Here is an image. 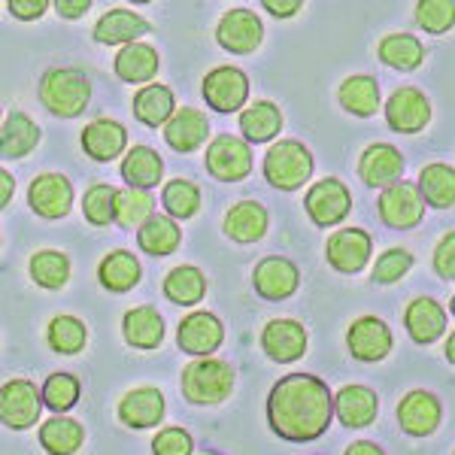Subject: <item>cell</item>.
Instances as JSON below:
<instances>
[{
    "label": "cell",
    "instance_id": "obj_53",
    "mask_svg": "<svg viewBox=\"0 0 455 455\" xmlns=\"http://www.w3.org/2000/svg\"><path fill=\"white\" fill-rule=\"evenodd\" d=\"M343 455H386V452L379 450L377 443H371V440H355V443H352Z\"/></svg>",
    "mask_w": 455,
    "mask_h": 455
},
{
    "label": "cell",
    "instance_id": "obj_28",
    "mask_svg": "<svg viewBox=\"0 0 455 455\" xmlns=\"http://www.w3.org/2000/svg\"><path fill=\"white\" fill-rule=\"evenodd\" d=\"M122 176L131 188L149 192V188H156L161 182V176H164V161L149 146H134L122 161Z\"/></svg>",
    "mask_w": 455,
    "mask_h": 455
},
{
    "label": "cell",
    "instance_id": "obj_33",
    "mask_svg": "<svg viewBox=\"0 0 455 455\" xmlns=\"http://www.w3.org/2000/svg\"><path fill=\"white\" fill-rule=\"evenodd\" d=\"M337 98H340V107L347 113L358 116V119H368V116H377L379 109V85L373 76H349L340 85Z\"/></svg>",
    "mask_w": 455,
    "mask_h": 455
},
{
    "label": "cell",
    "instance_id": "obj_20",
    "mask_svg": "<svg viewBox=\"0 0 455 455\" xmlns=\"http://www.w3.org/2000/svg\"><path fill=\"white\" fill-rule=\"evenodd\" d=\"M298 267L291 264L289 259H280V255H270L264 259L252 274V285L255 291L264 298V300H285L295 295L298 289Z\"/></svg>",
    "mask_w": 455,
    "mask_h": 455
},
{
    "label": "cell",
    "instance_id": "obj_36",
    "mask_svg": "<svg viewBox=\"0 0 455 455\" xmlns=\"http://www.w3.org/2000/svg\"><path fill=\"white\" fill-rule=\"evenodd\" d=\"M180 240H182L180 225H176L171 216H164V212H156V216L137 231V243L149 255H171L176 252Z\"/></svg>",
    "mask_w": 455,
    "mask_h": 455
},
{
    "label": "cell",
    "instance_id": "obj_13",
    "mask_svg": "<svg viewBox=\"0 0 455 455\" xmlns=\"http://www.w3.org/2000/svg\"><path fill=\"white\" fill-rule=\"evenodd\" d=\"M261 349L270 362L291 364L307 352V328L295 319H274L261 331Z\"/></svg>",
    "mask_w": 455,
    "mask_h": 455
},
{
    "label": "cell",
    "instance_id": "obj_18",
    "mask_svg": "<svg viewBox=\"0 0 455 455\" xmlns=\"http://www.w3.org/2000/svg\"><path fill=\"white\" fill-rule=\"evenodd\" d=\"M398 422L410 437H428L440 425V401L425 388L407 392L398 403Z\"/></svg>",
    "mask_w": 455,
    "mask_h": 455
},
{
    "label": "cell",
    "instance_id": "obj_7",
    "mask_svg": "<svg viewBox=\"0 0 455 455\" xmlns=\"http://www.w3.org/2000/svg\"><path fill=\"white\" fill-rule=\"evenodd\" d=\"M304 207L319 228H331L349 216V207H352L349 188L343 186L340 180H334V176L319 180L315 186H310V192H307Z\"/></svg>",
    "mask_w": 455,
    "mask_h": 455
},
{
    "label": "cell",
    "instance_id": "obj_31",
    "mask_svg": "<svg viewBox=\"0 0 455 455\" xmlns=\"http://www.w3.org/2000/svg\"><path fill=\"white\" fill-rule=\"evenodd\" d=\"M40 143V128L25 113H10L4 119V131H0V149L4 158H25L28 152L36 149Z\"/></svg>",
    "mask_w": 455,
    "mask_h": 455
},
{
    "label": "cell",
    "instance_id": "obj_38",
    "mask_svg": "<svg viewBox=\"0 0 455 455\" xmlns=\"http://www.w3.org/2000/svg\"><path fill=\"white\" fill-rule=\"evenodd\" d=\"M83 425L68 419V416H55V419L43 422L40 443L49 455H73L83 446Z\"/></svg>",
    "mask_w": 455,
    "mask_h": 455
},
{
    "label": "cell",
    "instance_id": "obj_11",
    "mask_svg": "<svg viewBox=\"0 0 455 455\" xmlns=\"http://www.w3.org/2000/svg\"><path fill=\"white\" fill-rule=\"evenodd\" d=\"M216 40H219V46L234 55L255 52L264 40L261 19L249 10H228L216 28Z\"/></svg>",
    "mask_w": 455,
    "mask_h": 455
},
{
    "label": "cell",
    "instance_id": "obj_16",
    "mask_svg": "<svg viewBox=\"0 0 455 455\" xmlns=\"http://www.w3.org/2000/svg\"><path fill=\"white\" fill-rule=\"evenodd\" d=\"M28 204L36 216L43 219H61L70 212V204H73V188L68 182V176L61 173H43L36 176L28 188Z\"/></svg>",
    "mask_w": 455,
    "mask_h": 455
},
{
    "label": "cell",
    "instance_id": "obj_14",
    "mask_svg": "<svg viewBox=\"0 0 455 455\" xmlns=\"http://www.w3.org/2000/svg\"><path fill=\"white\" fill-rule=\"evenodd\" d=\"M347 347L352 358H358V362H383L392 352V331L377 315H362V319H355L349 325Z\"/></svg>",
    "mask_w": 455,
    "mask_h": 455
},
{
    "label": "cell",
    "instance_id": "obj_27",
    "mask_svg": "<svg viewBox=\"0 0 455 455\" xmlns=\"http://www.w3.org/2000/svg\"><path fill=\"white\" fill-rule=\"evenodd\" d=\"M222 228L234 243H255L267 231V210L255 201H240L228 210Z\"/></svg>",
    "mask_w": 455,
    "mask_h": 455
},
{
    "label": "cell",
    "instance_id": "obj_4",
    "mask_svg": "<svg viewBox=\"0 0 455 455\" xmlns=\"http://www.w3.org/2000/svg\"><path fill=\"white\" fill-rule=\"evenodd\" d=\"M313 156L298 140H276L264 156V180L280 192L304 188L313 176Z\"/></svg>",
    "mask_w": 455,
    "mask_h": 455
},
{
    "label": "cell",
    "instance_id": "obj_22",
    "mask_svg": "<svg viewBox=\"0 0 455 455\" xmlns=\"http://www.w3.org/2000/svg\"><path fill=\"white\" fill-rule=\"evenodd\" d=\"M403 328H407V334L416 343L428 347V343H435L446 331V310L435 298H416L410 300L407 313H403Z\"/></svg>",
    "mask_w": 455,
    "mask_h": 455
},
{
    "label": "cell",
    "instance_id": "obj_1",
    "mask_svg": "<svg viewBox=\"0 0 455 455\" xmlns=\"http://www.w3.org/2000/svg\"><path fill=\"white\" fill-rule=\"evenodd\" d=\"M334 416V398L328 386L310 373H289L276 379L267 395V422L276 437L307 443L328 431Z\"/></svg>",
    "mask_w": 455,
    "mask_h": 455
},
{
    "label": "cell",
    "instance_id": "obj_57",
    "mask_svg": "<svg viewBox=\"0 0 455 455\" xmlns=\"http://www.w3.org/2000/svg\"><path fill=\"white\" fill-rule=\"evenodd\" d=\"M207 455H212V452H207Z\"/></svg>",
    "mask_w": 455,
    "mask_h": 455
},
{
    "label": "cell",
    "instance_id": "obj_39",
    "mask_svg": "<svg viewBox=\"0 0 455 455\" xmlns=\"http://www.w3.org/2000/svg\"><path fill=\"white\" fill-rule=\"evenodd\" d=\"M419 192L425 204L446 210L455 204V167L450 164H428L419 173Z\"/></svg>",
    "mask_w": 455,
    "mask_h": 455
},
{
    "label": "cell",
    "instance_id": "obj_50",
    "mask_svg": "<svg viewBox=\"0 0 455 455\" xmlns=\"http://www.w3.org/2000/svg\"><path fill=\"white\" fill-rule=\"evenodd\" d=\"M6 10L21 21H34L49 10V0H6Z\"/></svg>",
    "mask_w": 455,
    "mask_h": 455
},
{
    "label": "cell",
    "instance_id": "obj_25",
    "mask_svg": "<svg viewBox=\"0 0 455 455\" xmlns=\"http://www.w3.org/2000/svg\"><path fill=\"white\" fill-rule=\"evenodd\" d=\"M149 31H152L149 21L140 19L137 12L109 10L98 19V25H94V40L104 43V46H116V43L131 46V43H137L143 34H149Z\"/></svg>",
    "mask_w": 455,
    "mask_h": 455
},
{
    "label": "cell",
    "instance_id": "obj_12",
    "mask_svg": "<svg viewBox=\"0 0 455 455\" xmlns=\"http://www.w3.org/2000/svg\"><path fill=\"white\" fill-rule=\"evenodd\" d=\"M222 340H225L222 322L207 310L188 313L180 322V328H176V343L188 355H212V352L222 347Z\"/></svg>",
    "mask_w": 455,
    "mask_h": 455
},
{
    "label": "cell",
    "instance_id": "obj_37",
    "mask_svg": "<svg viewBox=\"0 0 455 455\" xmlns=\"http://www.w3.org/2000/svg\"><path fill=\"white\" fill-rule=\"evenodd\" d=\"M377 55H379V61L388 64V68L410 73L422 64L425 46L410 34H388V36H383V43H379Z\"/></svg>",
    "mask_w": 455,
    "mask_h": 455
},
{
    "label": "cell",
    "instance_id": "obj_44",
    "mask_svg": "<svg viewBox=\"0 0 455 455\" xmlns=\"http://www.w3.org/2000/svg\"><path fill=\"white\" fill-rule=\"evenodd\" d=\"M76 401H79V383L73 373H52V377L43 383V403H46L52 413H68Z\"/></svg>",
    "mask_w": 455,
    "mask_h": 455
},
{
    "label": "cell",
    "instance_id": "obj_43",
    "mask_svg": "<svg viewBox=\"0 0 455 455\" xmlns=\"http://www.w3.org/2000/svg\"><path fill=\"white\" fill-rule=\"evenodd\" d=\"M161 204L171 219H192L201 210V192L188 180H171L161 192Z\"/></svg>",
    "mask_w": 455,
    "mask_h": 455
},
{
    "label": "cell",
    "instance_id": "obj_49",
    "mask_svg": "<svg viewBox=\"0 0 455 455\" xmlns=\"http://www.w3.org/2000/svg\"><path fill=\"white\" fill-rule=\"evenodd\" d=\"M435 270L443 280L455 283V231L443 234L435 249Z\"/></svg>",
    "mask_w": 455,
    "mask_h": 455
},
{
    "label": "cell",
    "instance_id": "obj_8",
    "mask_svg": "<svg viewBox=\"0 0 455 455\" xmlns=\"http://www.w3.org/2000/svg\"><path fill=\"white\" fill-rule=\"evenodd\" d=\"M204 100L216 113H237L249 98V79L237 68H212L204 76Z\"/></svg>",
    "mask_w": 455,
    "mask_h": 455
},
{
    "label": "cell",
    "instance_id": "obj_29",
    "mask_svg": "<svg viewBox=\"0 0 455 455\" xmlns=\"http://www.w3.org/2000/svg\"><path fill=\"white\" fill-rule=\"evenodd\" d=\"M143 267L137 261V255L124 252V249H116V252H107L104 261L98 267V280L104 289L109 291H128L140 283Z\"/></svg>",
    "mask_w": 455,
    "mask_h": 455
},
{
    "label": "cell",
    "instance_id": "obj_47",
    "mask_svg": "<svg viewBox=\"0 0 455 455\" xmlns=\"http://www.w3.org/2000/svg\"><path fill=\"white\" fill-rule=\"evenodd\" d=\"M410 267H413V255H410L407 249H388V252L379 255V261L373 264L371 280L373 285H392V283H398Z\"/></svg>",
    "mask_w": 455,
    "mask_h": 455
},
{
    "label": "cell",
    "instance_id": "obj_17",
    "mask_svg": "<svg viewBox=\"0 0 455 455\" xmlns=\"http://www.w3.org/2000/svg\"><path fill=\"white\" fill-rule=\"evenodd\" d=\"M401 173H403V156L388 143L368 146L362 161H358V176L371 188H383L386 192V188L398 186Z\"/></svg>",
    "mask_w": 455,
    "mask_h": 455
},
{
    "label": "cell",
    "instance_id": "obj_3",
    "mask_svg": "<svg viewBox=\"0 0 455 455\" xmlns=\"http://www.w3.org/2000/svg\"><path fill=\"white\" fill-rule=\"evenodd\" d=\"M237 373L222 358H197L182 371V395L197 407H216L234 392Z\"/></svg>",
    "mask_w": 455,
    "mask_h": 455
},
{
    "label": "cell",
    "instance_id": "obj_10",
    "mask_svg": "<svg viewBox=\"0 0 455 455\" xmlns=\"http://www.w3.org/2000/svg\"><path fill=\"white\" fill-rule=\"evenodd\" d=\"M386 122L398 134H419L431 122V100L419 88H398L386 100Z\"/></svg>",
    "mask_w": 455,
    "mask_h": 455
},
{
    "label": "cell",
    "instance_id": "obj_34",
    "mask_svg": "<svg viewBox=\"0 0 455 455\" xmlns=\"http://www.w3.org/2000/svg\"><path fill=\"white\" fill-rule=\"evenodd\" d=\"M134 116L149 128H164L173 119V92L167 85H146L134 94Z\"/></svg>",
    "mask_w": 455,
    "mask_h": 455
},
{
    "label": "cell",
    "instance_id": "obj_46",
    "mask_svg": "<svg viewBox=\"0 0 455 455\" xmlns=\"http://www.w3.org/2000/svg\"><path fill=\"white\" fill-rule=\"evenodd\" d=\"M116 188L113 186H94V188H88L85 192V201H83V212H85V219H88V225H98V228H104L109 225L116 219Z\"/></svg>",
    "mask_w": 455,
    "mask_h": 455
},
{
    "label": "cell",
    "instance_id": "obj_21",
    "mask_svg": "<svg viewBox=\"0 0 455 455\" xmlns=\"http://www.w3.org/2000/svg\"><path fill=\"white\" fill-rule=\"evenodd\" d=\"M379 401L368 386H343L334 395V413L347 428H368L377 419Z\"/></svg>",
    "mask_w": 455,
    "mask_h": 455
},
{
    "label": "cell",
    "instance_id": "obj_32",
    "mask_svg": "<svg viewBox=\"0 0 455 455\" xmlns=\"http://www.w3.org/2000/svg\"><path fill=\"white\" fill-rule=\"evenodd\" d=\"M116 73L124 79V83H149L158 73V52L149 46V43H131L124 46L119 55H116Z\"/></svg>",
    "mask_w": 455,
    "mask_h": 455
},
{
    "label": "cell",
    "instance_id": "obj_58",
    "mask_svg": "<svg viewBox=\"0 0 455 455\" xmlns=\"http://www.w3.org/2000/svg\"><path fill=\"white\" fill-rule=\"evenodd\" d=\"M452 455H455V452H452Z\"/></svg>",
    "mask_w": 455,
    "mask_h": 455
},
{
    "label": "cell",
    "instance_id": "obj_55",
    "mask_svg": "<svg viewBox=\"0 0 455 455\" xmlns=\"http://www.w3.org/2000/svg\"><path fill=\"white\" fill-rule=\"evenodd\" d=\"M446 358H450V362L455 364V331L446 337Z\"/></svg>",
    "mask_w": 455,
    "mask_h": 455
},
{
    "label": "cell",
    "instance_id": "obj_41",
    "mask_svg": "<svg viewBox=\"0 0 455 455\" xmlns=\"http://www.w3.org/2000/svg\"><path fill=\"white\" fill-rule=\"evenodd\" d=\"M156 201H152L149 192L143 188H124V192L116 195V222L122 228H140L156 216Z\"/></svg>",
    "mask_w": 455,
    "mask_h": 455
},
{
    "label": "cell",
    "instance_id": "obj_45",
    "mask_svg": "<svg viewBox=\"0 0 455 455\" xmlns=\"http://www.w3.org/2000/svg\"><path fill=\"white\" fill-rule=\"evenodd\" d=\"M416 25L428 34H446L455 25L452 0H422L416 4Z\"/></svg>",
    "mask_w": 455,
    "mask_h": 455
},
{
    "label": "cell",
    "instance_id": "obj_56",
    "mask_svg": "<svg viewBox=\"0 0 455 455\" xmlns=\"http://www.w3.org/2000/svg\"><path fill=\"white\" fill-rule=\"evenodd\" d=\"M450 313L455 315V295H452V300H450Z\"/></svg>",
    "mask_w": 455,
    "mask_h": 455
},
{
    "label": "cell",
    "instance_id": "obj_24",
    "mask_svg": "<svg viewBox=\"0 0 455 455\" xmlns=\"http://www.w3.org/2000/svg\"><path fill=\"white\" fill-rule=\"evenodd\" d=\"M210 137V122L201 109H180L173 113V119L164 124V140L171 143L176 152H195L197 146H204Z\"/></svg>",
    "mask_w": 455,
    "mask_h": 455
},
{
    "label": "cell",
    "instance_id": "obj_30",
    "mask_svg": "<svg viewBox=\"0 0 455 455\" xmlns=\"http://www.w3.org/2000/svg\"><path fill=\"white\" fill-rule=\"evenodd\" d=\"M240 131L246 143H267L283 131V113L270 100H259L240 113Z\"/></svg>",
    "mask_w": 455,
    "mask_h": 455
},
{
    "label": "cell",
    "instance_id": "obj_5",
    "mask_svg": "<svg viewBox=\"0 0 455 455\" xmlns=\"http://www.w3.org/2000/svg\"><path fill=\"white\" fill-rule=\"evenodd\" d=\"M43 410V392L36 388L31 379H10L4 383L0 392V416H4L6 428L25 431L40 419Z\"/></svg>",
    "mask_w": 455,
    "mask_h": 455
},
{
    "label": "cell",
    "instance_id": "obj_52",
    "mask_svg": "<svg viewBox=\"0 0 455 455\" xmlns=\"http://www.w3.org/2000/svg\"><path fill=\"white\" fill-rule=\"evenodd\" d=\"M264 10L276 19H285V16H295L300 10V0H285V4H280V0H264Z\"/></svg>",
    "mask_w": 455,
    "mask_h": 455
},
{
    "label": "cell",
    "instance_id": "obj_35",
    "mask_svg": "<svg viewBox=\"0 0 455 455\" xmlns=\"http://www.w3.org/2000/svg\"><path fill=\"white\" fill-rule=\"evenodd\" d=\"M164 295L180 307H195L207 295V280L192 264H180L164 276Z\"/></svg>",
    "mask_w": 455,
    "mask_h": 455
},
{
    "label": "cell",
    "instance_id": "obj_54",
    "mask_svg": "<svg viewBox=\"0 0 455 455\" xmlns=\"http://www.w3.org/2000/svg\"><path fill=\"white\" fill-rule=\"evenodd\" d=\"M12 188H16V182H12V176L10 173H0V204H10V197H12Z\"/></svg>",
    "mask_w": 455,
    "mask_h": 455
},
{
    "label": "cell",
    "instance_id": "obj_48",
    "mask_svg": "<svg viewBox=\"0 0 455 455\" xmlns=\"http://www.w3.org/2000/svg\"><path fill=\"white\" fill-rule=\"evenodd\" d=\"M195 443L186 428H164L152 437V455H192Z\"/></svg>",
    "mask_w": 455,
    "mask_h": 455
},
{
    "label": "cell",
    "instance_id": "obj_2",
    "mask_svg": "<svg viewBox=\"0 0 455 455\" xmlns=\"http://www.w3.org/2000/svg\"><path fill=\"white\" fill-rule=\"evenodd\" d=\"M92 100V79L76 68H52L40 79V104L58 119H73Z\"/></svg>",
    "mask_w": 455,
    "mask_h": 455
},
{
    "label": "cell",
    "instance_id": "obj_51",
    "mask_svg": "<svg viewBox=\"0 0 455 455\" xmlns=\"http://www.w3.org/2000/svg\"><path fill=\"white\" fill-rule=\"evenodd\" d=\"M55 10L61 19H79L92 10V0H55Z\"/></svg>",
    "mask_w": 455,
    "mask_h": 455
},
{
    "label": "cell",
    "instance_id": "obj_9",
    "mask_svg": "<svg viewBox=\"0 0 455 455\" xmlns=\"http://www.w3.org/2000/svg\"><path fill=\"white\" fill-rule=\"evenodd\" d=\"M379 216L388 228H416L425 216V197L419 192V186H410V182H398V186L386 188L379 195Z\"/></svg>",
    "mask_w": 455,
    "mask_h": 455
},
{
    "label": "cell",
    "instance_id": "obj_19",
    "mask_svg": "<svg viewBox=\"0 0 455 455\" xmlns=\"http://www.w3.org/2000/svg\"><path fill=\"white\" fill-rule=\"evenodd\" d=\"M164 395L158 392L156 386H140V388H131L128 395L119 403V419L128 425V428H156V425L164 419Z\"/></svg>",
    "mask_w": 455,
    "mask_h": 455
},
{
    "label": "cell",
    "instance_id": "obj_23",
    "mask_svg": "<svg viewBox=\"0 0 455 455\" xmlns=\"http://www.w3.org/2000/svg\"><path fill=\"white\" fill-rule=\"evenodd\" d=\"M128 146V131L113 119H94L83 131V152L94 161H116Z\"/></svg>",
    "mask_w": 455,
    "mask_h": 455
},
{
    "label": "cell",
    "instance_id": "obj_6",
    "mask_svg": "<svg viewBox=\"0 0 455 455\" xmlns=\"http://www.w3.org/2000/svg\"><path fill=\"white\" fill-rule=\"evenodd\" d=\"M207 171L222 182H240L252 171V149L246 140L231 134H219L207 149Z\"/></svg>",
    "mask_w": 455,
    "mask_h": 455
},
{
    "label": "cell",
    "instance_id": "obj_26",
    "mask_svg": "<svg viewBox=\"0 0 455 455\" xmlns=\"http://www.w3.org/2000/svg\"><path fill=\"white\" fill-rule=\"evenodd\" d=\"M122 334L128 340V347L134 349H156L164 340V315L156 307H134L124 313L122 319Z\"/></svg>",
    "mask_w": 455,
    "mask_h": 455
},
{
    "label": "cell",
    "instance_id": "obj_15",
    "mask_svg": "<svg viewBox=\"0 0 455 455\" xmlns=\"http://www.w3.org/2000/svg\"><path fill=\"white\" fill-rule=\"evenodd\" d=\"M373 243L368 237V231L362 228H347V231H337L334 237H328L325 246V259L334 270L340 274H358L364 270V264L371 261Z\"/></svg>",
    "mask_w": 455,
    "mask_h": 455
},
{
    "label": "cell",
    "instance_id": "obj_42",
    "mask_svg": "<svg viewBox=\"0 0 455 455\" xmlns=\"http://www.w3.org/2000/svg\"><path fill=\"white\" fill-rule=\"evenodd\" d=\"M46 340L58 355H76V352L85 349L88 331L76 315H55V319L49 322Z\"/></svg>",
    "mask_w": 455,
    "mask_h": 455
},
{
    "label": "cell",
    "instance_id": "obj_40",
    "mask_svg": "<svg viewBox=\"0 0 455 455\" xmlns=\"http://www.w3.org/2000/svg\"><path fill=\"white\" fill-rule=\"evenodd\" d=\"M28 270H31V280L43 289H61L70 280V259L55 249H40L31 255Z\"/></svg>",
    "mask_w": 455,
    "mask_h": 455
}]
</instances>
